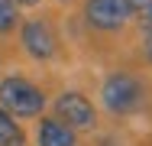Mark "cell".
Returning <instances> with one entry per match:
<instances>
[{"label":"cell","instance_id":"obj_7","mask_svg":"<svg viewBox=\"0 0 152 146\" xmlns=\"http://www.w3.org/2000/svg\"><path fill=\"white\" fill-rule=\"evenodd\" d=\"M0 146H29L26 130L16 123V117L0 107Z\"/></svg>","mask_w":152,"mask_h":146},{"label":"cell","instance_id":"obj_10","mask_svg":"<svg viewBox=\"0 0 152 146\" xmlns=\"http://www.w3.org/2000/svg\"><path fill=\"white\" fill-rule=\"evenodd\" d=\"M142 55H146V62L152 65V32H146V42H142Z\"/></svg>","mask_w":152,"mask_h":146},{"label":"cell","instance_id":"obj_1","mask_svg":"<svg viewBox=\"0 0 152 146\" xmlns=\"http://www.w3.org/2000/svg\"><path fill=\"white\" fill-rule=\"evenodd\" d=\"M100 104L113 117H129L146 104V81L133 72H110L100 85Z\"/></svg>","mask_w":152,"mask_h":146},{"label":"cell","instance_id":"obj_11","mask_svg":"<svg viewBox=\"0 0 152 146\" xmlns=\"http://www.w3.org/2000/svg\"><path fill=\"white\" fill-rule=\"evenodd\" d=\"M97 146H123L120 140H110V136H104V140H97Z\"/></svg>","mask_w":152,"mask_h":146},{"label":"cell","instance_id":"obj_5","mask_svg":"<svg viewBox=\"0 0 152 146\" xmlns=\"http://www.w3.org/2000/svg\"><path fill=\"white\" fill-rule=\"evenodd\" d=\"M84 23L97 32H120L129 23L126 0H84Z\"/></svg>","mask_w":152,"mask_h":146},{"label":"cell","instance_id":"obj_8","mask_svg":"<svg viewBox=\"0 0 152 146\" xmlns=\"http://www.w3.org/2000/svg\"><path fill=\"white\" fill-rule=\"evenodd\" d=\"M129 20H136L142 32H152V0H126Z\"/></svg>","mask_w":152,"mask_h":146},{"label":"cell","instance_id":"obj_2","mask_svg":"<svg viewBox=\"0 0 152 146\" xmlns=\"http://www.w3.org/2000/svg\"><path fill=\"white\" fill-rule=\"evenodd\" d=\"M0 107L10 111L16 120H29V117H42L45 111V91L32 85L23 75H7L0 78Z\"/></svg>","mask_w":152,"mask_h":146},{"label":"cell","instance_id":"obj_4","mask_svg":"<svg viewBox=\"0 0 152 146\" xmlns=\"http://www.w3.org/2000/svg\"><path fill=\"white\" fill-rule=\"evenodd\" d=\"M52 111L71 130H94L97 127V107L84 91H61L52 104Z\"/></svg>","mask_w":152,"mask_h":146},{"label":"cell","instance_id":"obj_12","mask_svg":"<svg viewBox=\"0 0 152 146\" xmlns=\"http://www.w3.org/2000/svg\"><path fill=\"white\" fill-rule=\"evenodd\" d=\"M13 3H16V7H36L39 0H13Z\"/></svg>","mask_w":152,"mask_h":146},{"label":"cell","instance_id":"obj_6","mask_svg":"<svg viewBox=\"0 0 152 146\" xmlns=\"http://www.w3.org/2000/svg\"><path fill=\"white\" fill-rule=\"evenodd\" d=\"M36 143L39 146H78V130L61 123L58 117H39Z\"/></svg>","mask_w":152,"mask_h":146},{"label":"cell","instance_id":"obj_13","mask_svg":"<svg viewBox=\"0 0 152 146\" xmlns=\"http://www.w3.org/2000/svg\"><path fill=\"white\" fill-rule=\"evenodd\" d=\"M55 3H68V0H55Z\"/></svg>","mask_w":152,"mask_h":146},{"label":"cell","instance_id":"obj_3","mask_svg":"<svg viewBox=\"0 0 152 146\" xmlns=\"http://www.w3.org/2000/svg\"><path fill=\"white\" fill-rule=\"evenodd\" d=\"M20 46L36 62H52L58 55V36L45 16H32L20 23Z\"/></svg>","mask_w":152,"mask_h":146},{"label":"cell","instance_id":"obj_9","mask_svg":"<svg viewBox=\"0 0 152 146\" xmlns=\"http://www.w3.org/2000/svg\"><path fill=\"white\" fill-rule=\"evenodd\" d=\"M20 29V7L13 0H0V36H10Z\"/></svg>","mask_w":152,"mask_h":146}]
</instances>
